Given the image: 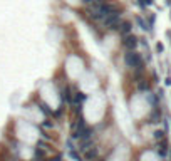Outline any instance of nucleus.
<instances>
[{"label":"nucleus","mask_w":171,"mask_h":161,"mask_svg":"<svg viewBox=\"0 0 171 161\" xmlns=\"http://www.w3.org/2000/svg\"><path fill=\"white\" fill-rule=\"evenodd\" d=\"M156 51H158V52H163V45H161V44L156 45Z\"/></svg>","instance_id":"nucleus-18"},{"label":"nucleus","mask_w":171,"mask_h":161,"mask_svg":"<svg viewBox=\"0 0 171 161\" xmlns=\"http://www.w3.org/2000/svg\"><path fill=\"white\" fill-rule=\"evenodd\" d=\"M124 62H126L128 67L131 69H143V59L141 56L134 51H128L126 56H124Z\"/></svg>","instance_id":"nucleus-1"},{"label":"nucleus","mask_w":171,"mask_h":161,"mask_svg":"<svg viewBox=\"0 0 171 161\" xmlns=\"http://www.w3.org/2000/svg\"><path fill=\"white\" fill-rule=\"evenodd\" d=\"M35 158L39 161H42L45 158V150H44V148H39V146L35 148Z\"/></svg>","instance_id":"nucleus-10"},{"label":"nucleus","mask_w":171,"mask_h":161,"mask_svg":"<svg viewBox=\"0 0 171 161\" xmlns=\"http://www.w3.org/2000/svg\"><path fill=\"white\" fill-rule=\"evenodd\" d=\"M86 99V94H82V92H76V94H72V102H76V104H81L82 101Z\"/></svg>","instance_id":"nucleus-9"},{"label":"nucleus","mask_w":171,"mask_h":161,"mask_svg":"<svg viewBox=\"0 0 171 161\" xmlns=\"http://www.w3.org/2000/svg\"><path fill=\"white\" fill-rule=\"evenodd\" d=\"M154 138H156L158 141H161V139H164V133H163V131H154Z\"/></svg>","instance_id":"nucleus-14"},{"label":"nucleus","mask_w":171,"mask_h":161,"mask_svg":"<svg viewBox=\"0 0 171 161\" xmlns=\"http://www.w3.org/2000/svg\"><path fill=\"white\" fill-rule=\"evenodd\" d=\"M119 10L118 12H112V14H109L107 17H104L101 22H102V25L104 27H107V29H118L119 25Z\"/></svg>","instance_id":"nucleus-2"},{"label":"nucleus","mask_w":171,"mask_h":161,"mask_svg":"<svg viewBox=\"0 0 171 161\" xmlns=\"http://www.w3.org/2000/svg\"><path fill=\"white\" fill-rule=\"evenodd\" d=\"M61 97H62V101L72 102V94H70V89H69V87L62 89V94H61Z\"/></svg>","instance_id":"nucleus-8"},{"label":"nucleus","mask_w":171,"mask_h":161,"mask_svg":"<svg viewBox=\"0 0 171 161\" xmlns=\"http://www.w3.org/2000/svg\"><path fill=\"white\" fill-rule=\"evenodd\" d=\"M92 148V138L91 139H79V150L81 151H87Z\"/></svg>","instance_id":"nucleus-4"},{"label":"nucleus","mask_w":171,"mask_h":161,"mask_svg":"<svg viewBox=\"0 0 171 161\" xmlns=\"http://www.w3.org/2000/svg\"><path fill=\"white\" fill-rule=\"evenodd\" d=\"M160 109H158V107H154V113L151 114V123H158L160 121Z\"/></svg>","instance_id":"nucleus-11"},{"label":"nucleus","mask_w":171,"mask_h":161,"mask_svg":"<svg viewBox=\"0 0 171 161\" xmlns=\"http://www.w3.org/2000/svg\"><path fill=\"white\" fill-rule=\"evenodd\" d=\"M40 111H42L44 114H51V109H49V106L44 104V102H40Z\"/></svg>","instance_id":"nucleus-13"},{"label":"nucleus","mask_w":171,"mask_h":161,"mask_svg":"<svg viewBox=\"0 0 171 161\" xmlns=\"http://www.w3.org/2000/svg\"><path fill=\"white\" fill-rule=\"evenodd\" d=\"M86 153V159L87 161H96V158H97V150H87V151H84Z\"/></svg>","instance_id":"nucleus-7"},{"label":"nucleus","mask_w":171,"mask_h":161,"mask_svg":"<svg viewBox=\"0 0 171 161\" xmlns=\"http://www.w3.org/2000/svg\"><path fill=\"white\" fill-rule=\"evenodd\" d=\"M123 45L128 49V51H134V49H136V45H137V37H136V35H133V34L124 35Z\"/></svg>","instance_id":"nucleus-3"},{"label":"nucleus","mask_w":171,"mask_h":161,"mask_svg":"<svg viewBox=\"0 0 171 161\" xmlns=\"http://www.w3.org/2000/svg\"><path fill=\"white\" fill-rule=\"evenodd\" d=\"M148 87H149L148 82H139V89L141 91H148Z\"/></svg>","instance_id":"nucleus-15"},{"label":"nucleus","mask_w":171,"mask_h":161,"mask_svg":"<svg viewBox=\"0 0 171 161\" xmlns=\"http://www.w3.org/2000/svg\"><path fill=\"white\" fill-rule=\"evenodd\" d=\"M42 126H44V127H49V129H51V127L54 126V123H51V121H45V123H44Z\"/></svg>","instance_id":"nucleus-17"},{"label":"nucleus","mask_w":171,"mask_h":161,"mask_svg":"<svg viewBox=\"0 0 171 161\" xmlns=\"http://www.w3.org/2000/svg\"><path fill=\"white\" fill-rule=\"evenodd\" d=\"M118 30L123 35H128L129 32H131V22H121L119 25H118Z\"/></svg>","instance_id":"nucleus-5"},{"label":"nucleus","mask_w":171,"mask_h":161,"mask_svg":"<svg viewBox=\"0 0 171 161\" xmlns=\"http://www.w3.org/2000/svg\"><path fill=\"white\" fill-rule=\"evenodd\" d=\"M137 24H139V25H141V29H144V30H149V29H151V27L148 25V24L144 22L143 19H141V17H137Z\"/></svg>","instance_id":"nucleus-12"},{"label":"nucleus","mask_w":171,"mask_h":161,"mask_svg":"<svg viewBox=\"0 0 171 161\" xmlns=\"http://www.w3.org/2000/svg\"><path fill=\"white\" fill-rule=\"evenodd\" d=\"M158 153H160L161 156H164L166 153H168V143H166V139H161V141L158 143Z\"/></svg>","instance_id":"nucleus-6"},{"label":"nucleus","mask_w":171,"mask_h":161,"mask_svg":"<svg viewBox=\"0 0 171 161\" xmlns=\"http://www.w3.org/2000/svg\"><path fill=\"white\" fill-rule=\"evenodd\" d=\"M49 161H62V154H56L54 158H51Z\"/></svg>","instance_id":"nucleus-16"},{"label":"nucleus","mask_w":171,"mask_h":161,"mask_svg":"<svg viewBox=\"0 0 171 161\" xmlns=\"http://www.w3.org/2000/svg\"><path fill=\"white\" fill-rule=\"evenodd\" d=\"M153 2V0H146V3H151Z\"/></svg>","instance_id":"nucleus-19"}]
</instances>
